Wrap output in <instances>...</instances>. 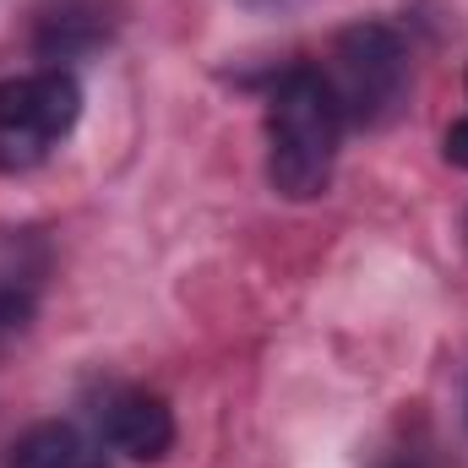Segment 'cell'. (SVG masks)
I'll list each match as a JSON object with an SVG mask.
<instances>
[{"label": "cell", "mask_w": 468, "mask_h": 468, "mask_svg": "<svg viewBox=\"0 0 468 468\" xmlns=\"http://www.w3.org/2000/svg\"><path fill=\"white\" fill-rule=\"evenodd\" d=\"M338 136H344V115L333 104L327 77L311 66L289 71L272 88V110H267V180H272V191L289 202L322 197L333 180Z\"/></svg>", "instance_id": "6da1fadb"}, {"label": "cell", "mask_w": 468, "mask_h": 468, "mask_svg": "<svg viewBox=\"0 0 468 468\" xmlns=\"http://www.w3.org/2000/svg\"><path fill=\"white\" fill-rule=\"evenodd\" d=\"M333 88V104L344 125H387L403 110L414 71H409V44L387 22H354L333 44V66L322 71Z\"/></svg>", "instance_id": "7a4b0ae2"}, {"label": "cell", "mask_w": 468, "mask_h": 468, "mask_svg": "<svg viewBox=\"0 0 468 468\" xmlns=\"http://www.w3.org/2000/svg\"><path fill=\"white\" fill-rule=\"evenodd\" d=\"M77 115H82V88L60 66L0 82V169L5 175L38 169L55 153V142L77 125Z\"/></svg>", "instance_id": "3957f363"}, {"label": "cell", "mask_w": 468, "mask_h": 468, "mask_svg": "<svg viewBox=\"0 0 468 468\" xmlns=\"http://www.w3.org/2000/svg\"><path fill=\"white\" fill-rule=\"evenodd\" d=\"M99 431H104V441H110L115 452L136 458V463H158V458L175 447V414H169V403L153 398V392H142V387H115V392H104V403H99Z\"/></svg>", "instance_id": "277c9868"}, {"label": "cell", "mask_w": 468, "mask_h": 468, "mask_svg": "<svg viewBox=\"0 0 468 468\" xmlns=\"http://www.w3.org/2000/svg\"><path fill=\"white\" fill-rule=\"evenodd\" d=\"M38 278H44V245L33 234H0V333L27 327L33 300H38Z\"/></svg>", "instance_id": "5b68a950"}, {"label": "cell", "mask_w": 468, "mask_h": 468, "mask_svg": "<svg viewBox=\"0 0 468 468\" xmlns=\"http://www.w3.org/2000/svg\"><path fill=\"white\" fill-rule=\"evenodd\" d=\"M11 468H110V463H104V447L93 436H82L66 420H44V425L16 436Z\"/></svg>", "instance_id": "8992f818"}, {"label": "cell", "mask_w": 468, "mask_h": 468, "mask_svg": "<svg viewBox=\"0 0 468 468\" xmlns=\"http://www.w3.org/2000/svg\"><path fill=\"white\" fill-rule=\"evenodd\" d=\"M447 164H458V169H468V120H458L452 131H447Z\"/></svg>", "instance_id": "52a82bcc"}]
</instances>
